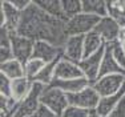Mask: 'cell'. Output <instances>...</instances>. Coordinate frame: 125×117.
<instances>
[{"label":"cell","instance_id":"obj_1","mask_svg":"<svg viewBox=\"0 0 125 117\" xmlns=\"http://www.w3.org/2000/svg\"><path fill=\"white\" fill-rule=\"evenodd\" d=\"M17 35L32 40H45L57 47H64L68 39L67 33V21L56 19L32 3V5L21 13V20L17 27Z\"/></svg>","mask_w":125,"mask_h":117},{"label":"cell","instance_id":"obj_2","mask_svg":"<svg viewBox=\"0 0 125 117\" xmlns=\"http://www.w3.org/2000/svg\"><path fill=\"white\" fill-rule=\"evenodd\" d=\"M40 104L52 113H55L57 117H61L64 110L69 106L67 93H64L61 89L52 85L44 88L43 93L40 96Z\"/></svg>","mask_w":125,"mask_h":117},{"label":"cell","instance_id":"obj_3","mask_svg":"<svg viewBox=\"0 0 125 117\" xmlns=\"http://www.w3.org/2000/svg\"><path fill=\"white\" fill-rule=\"evenodd\" d=\"M99 21L100 17L81 12L67 21V33L68 36H85L89 32L94 31Z\"/></svg>","mask_w":125,"mask_h":117},{"label":"cell","instance_id":"obj_4","mask_svg":"<svg viewBox=\"0 0 125 117\" xmlns=\"http://www.w3.org/2000/svg\"><path fill=\"white\" fill-rule=\"evenodd\" d=\"M45 85L40 83H33V88H32L31 93L27 98L19 103L17 109L15 110L12 117H31L39 110V108L41 106L40 104V96L43 93Z\"/></svg>","mask_w":125,"mask_h":117},{"label":"cell","instance_id":"obj_5","mask_svg":"<svg viewBox=\"0 0 125 117\" xmlns=\"http://www.w3.org/2000/svg\"><path fill=\"white\" fill-rule=\"evenodd\" d=\"M68 96V101H69V105L73 106H79L83 109H88L91 112L96 110L97 105H99V101L101 96L97 93V91L92 86V84L89 86H87L85 89L77 92V93H71L67 95Z\"/></svg>","mask_w":125,"mask_h":117},{"label":"cell","instance_id":"obj_6","mask_svg":"<svg viewBox=\"0 0 125 117\" xmlns=\"http://www.w3.org/2000/svg\"><path fill=\"white\" fill-rule=\"evenodd\" d=\"M94 32L101 36L105 45H109V44H113L116 41H120L123 28L115 19H112L111 16H105L100 19L99 24L94 28Z\"/></svg>","mask_w":125,"mask_h":117},{"label":"cell","instance_id":"obj_7","mask_svg":"<svg viewBox=\"0 0 125 117\" xmlns=\"http://www.w3.org/2000/svg\"><path fill=\"white\" fill-rule=\"evenodd\" d=\"M124 85H125V74H106V76L99 77L92 84V86L96 89L97 93L101 97L117 93Z\"/></svg>","mask_w":125,"mask_h":117},{"label":"cell","instance_id":"obj_8","mask_svg":"<svg viewBox=\"0 0 125 117\" xmlns=\"http://www.w3.org/2000/svg\"><path fill=\"white\" fill-rule=\"evenodd\" d=\"M21 13L19 10L13 7L11 0L0 1V24L1 28H5L11 33H16L17 27L21 20Z\"/></svg>","mask_w":125,"mask_h":117},{"label":"cell","instance_id":"obj_9","mask_svg":"<svg viewBox=\"0 0 125 117\" xmlns=\"http://www.w3.org/2000/svg\"><path fill=\"white\" fill-rule=\"evenodd\" d=\"M105 47H103L99 52L93 53V55L88 56V57H84L79 63V67H80V69L83 71V73H84V77L91 84H93L97 79H99L101 61H103V57H104Z\"/></svg>","mask_w":125,"mask_h":117},{"label":"cell","instance_id":"obj_10","mask_svg":"<svg viewBox=\"0 0 125 117\" xmlns=\"http://www.w3.org/2000/svg\"><path fill=\"white\" fill-rule=\"evenodd\" d=\"M33 48H35V40L24 37V36H20L17 33H12L13 59H16L20 63L25 64L33 56Z\"/></svg>","mask_w":125,"mask_h":117},{"label":"cell","instance_id":"obj_11","mask_svg":"<svg viewBox=\"0 0 125 117\" xmlns=\"http://www.w3.org/2000/svg\"><path fill=\"white\" fill-rule=\"evenodd\" d=\"M62 52H64V49L61 47H57L45 40H37L35 41L33 56L32 57L39 59L41 61H44L45 64H48V63H52L55 60L62 57Z\"/></svg>","mask_w":125,"mask_h":117},{"label":"cell","instance_id":"obj_12","mask_svg":"<svg viewBox=\"0 0 125 117\" xmlns=\"http://www.w3.org/2000/svg\"><path fill=\"white\" fill-rule=\"evenodd\" d=\"M62 49V57L79 64L84 59V36H68Z\"/></svg>","mask_w":125,"mask_h":117},{"label":"cell","instance_id":"obj_13","mask_svg":"<svg viewBox=\"0 0 125 117\" xmlns=\"http://www.w3.org/2000/svg\"><path fill=\"white\" fill-rule=\"evenodd\" d=\"M84 77V73L80 69L79 64L73 61L61 57L56 65L55 71V80H72V79H80Z\"/></svg>","mask_w":125,"mask_h":117},{"label":"cell","instance_id":"obj_14","mask_svg":"<svg viewBox=\"0 0 125 117\" xmlns=\"http://www.w3.org/2000/svg\"><path fill=\"white\" fill-rule=\"evenodd\" d=\"M124 97H125V85L117 92V93L100 97L99 105H97L94 112H96L97 115H100V116H109L111 112L117 106V104L120 103Z\"/></svg>","mask_w":125,"mask_h":117},{"label":"cell","instance_id":"obj_15","mask_svg":"<svg viewBox=\"0 0 125 117\" xmlns=\"http://www.w3.org/2000/svg\"><path fill=\"white\" fill-rule=\"evenodd\" d=\"M33 88V81L28 77H20V79L12 80V86H11V97L16 103H21L24 98H27Z\"/></svg>","mask_w":125,"mask_h":117},{"label":"cell","instance_id":"obj_16","mask_svg":"<svg viewBox=\"0 0 125 117\" xmlns=\"http://www.w3.org/2000/svg\"><path fill=\"white\" fill-rule=\"evenodd\" d=\"M106 74H125V71L116 61L109 45L105 47V52H104V57H103V61H101L99 77L106 76Z\"/></svg>","mask_w":125,"mask_h":117},{"label":"cell","instance_id":"obj_17","mask_svg":"<svg viewBox=\"0 0 125 117\" xmlns=\"http://www.w3.org/2000/svg\"><path fill=\"white\" fill-rule=\"evenodd\" d=\"M52 86L61 89L64 93L71 95V93H77V92L85 89L87 86L91 85L85 77H80V79H72V80H53L51 83Z\"/></svg>","mask_w":125,"mask_h":117},{"label":"cell","instance_id":"obj_18","mask_svg":"<svg viewBox=\"0 0 125 117\" xmlns=\"http://www.w3.org/2000/svg\"><path fill=\"white\" fill-rule=\"evenodd\" d=\"M0 73L7 76L10 80H16V79H20V77H24L25 76L24 64L20 63L16 59L8 60L5 63H1V65H0Z\"/></svg>","mask_w":125,"mask_h":117},{"label":"cell","instance_id":"obj_19","mask_svg":"<svg viewBox=\"0 0 125 117\" xmlns=\"http://www.w3.org/2000/svg\"><path fill=\"white\" fill-rule=\"evenodd\" d=\"M36 5L40 8L41 11H44L47 15L56 19H61L64 21H67L62 13V5L61 0H36Z\"/></svg>","mask_w":125,"mask_h":117},{"label":"cell","instance_id":"obj_20","mask_svg":"<svg viewBox=\"0 0 125 117\" xmlns=\"http://www.w3.org/2000/svg\"><path fill=\"white\" fill-rule=\"evenodd\" d=\"M83 12L97 17L108 16V1L101 0H83Z\"/></svg>","mask_w":125,"mask_h":117},{"label":"cell","instance_id":"obj_21","mask_svg":"<svg viewBox=\"0 0 125 117\" xmlns=\"http://www.w3.org/2000/svg\"><path fill=\"white\" fill-rule=\"evenodd\" d=\"M103 47H105V43L101 39V36L94 31L84 36V57H88V56L99 52Z\"/></svg>","mask_w":125,"mask_h":117},{"label":"cell","instance_id":"obj_22","mask_svg":"<svg viewBox=\"0 0 125 117\" xmlns=\"http://www.w3.org/2000/svg\"><path fill=\"white\" fill-rule=\"evenodd\" d=\"M60 59H57V60H55V61L48 63V64L44 65V68L41 69V72L33 79V83H40V84H43V85H45V86L51 85V83L55 80L56 65H57V63H59V60H60Z\"/></svg>","mask_w":125,"mask_h":117},{"label":"cell","instance_id":"obj_23","mask_svg":"<svg viewBox=\"0 0 125 117\" xmlns=\"http://www.w3.org/2000/svg\"><path fill=\"white\" fill-rule=\"evenodd\" d=\"M108 16L115 19L125 29V1H108Z\"/></svg>","mask_w":125,"mask_h":117},{"label":"cell","instance_id":"obj_24","mask_svg":"<svg viewBox=\"0 0 125 117\" xmlns=\"http://www.w3.org/2000/svg\"><path fill=\"white\" fill-rule=\"evenodd\" d=\"M62 13L65 20H69L83 12V1L81 0H61Z\"/></svg>","mask_w":125,"mask_h":117},{"label":"cell","instance_id":"obj_25","mask_svg":"<svg viewBox=\"0 0 125 117\" xmlns=\"http://www.w3.org/2000/svg\"><path fill=\"white\" fill-rule=\"evenodd\" d=\"M44 65H45V63L41 61V60H39V59H35V57L29 59L28 61L24 64L25 77H28L29 80L33 81V79L41 72V69L44 68Z\"/></svg>","mask_w":125,"mask_h":117},{"label":"cell","instance_id":"obj_26","mask_svg":"<svg viewBox=\"0 0 125 117\" xmlns=\"http://www.w3.org/2000/svg\"><path fill=\"white\" fill-rule=\"evenodd\" d=\"M109 47L112 49V53L115 56L116 61L125 71V47L123 45V43L121 41H116L113 44H109Z\"/></svg>","mask_w":125,"mask_h":117},{"label":"cell","instance_id":"obj_27","mask_svg":"<svg viewBox=\"0 0 125 117\" xmlns=\"http://www.w3.org/2000/svg\"><path fill=\"white\" fill-rule=\"evenodd\" d=\"M91 115H92V112L88 109H83V108H79V106L69 105L64 110L61 117H91Z\"/></svg>","mask_w":125,"mask_h":117},{"label":"cell","instance_id":"obj_28","mask_svg":"<svg viewBox=\"0 0 125 117\" xmlns=\"http://www.w3.org/2000/svg\"><path fill=\"white\" fill-rule=\"evenodd\" d=\"M11 86H12V80L0 73V93L1 96L11 97Z\"/></svg>","mask_w":125,"mask_h":117},{"label":"cell","instance_id":"obj_29","mask_svg":"<svg viewBox=\"0 0 125 117\" xmlns=\"http://www.w3.org/2000/svg\"><path fill=\"white\" fill-rule=\"evenodd\" d=\"M109 117H125V97L117 104V106L111 112Z\"/></svg>","mask_w":125,"mask_h":117},{"label":"cell","instance_id":"obj_30","mask_svg":"<svg viewBox=\"0 0 125 117\" xmlns=\"http://www.w3.org/2000/svg\"><path fill=\"white\" fill-rule=\"evenodd\" d=\"M11 3L13 4V7L16 10H19L20 12H24L25 10H28L32 5V0H11Z\"/></svg>","mask_w":125,"mask_h":117},{"label":"cell","instance_id":"obj_31","mask_svg":"<svg viewBox=\"0 0 125 117\" xmlns=\"http://www.w3.org/2000/svg\"><path fill=\"white\" fill-rule=\"evenodd\" d=\"M31 117H57V116H56L55 113H52L51 110H48L45 106H43V105H41L40 108H39V110H37V112L35 113L33 116H31Z\"/></svg>","mask_w":125,"mask_h":117},{"label":"cell","instance_id":"obj_32","mask_svg":"<svg viewBox=\"0 0 125 117\" xmlns=\"http://www.w3.org/2000/svg\"><path fill=\"white\" fill-rule=\"evenodd\" d=\"M91 117H109V116H100V115H97V113L93 110V112H92V115H91Z\"/></svg>","mask_w":125,"mask_h":117},{"label":"cell","instance_id":"obj_33","mask_svg":"<svg viewBox=\"0 0 125 117\" xmlns=\"http://www.w3.org/2000/svg\"><path fill=\"white\" fill-rule=\"evenodd\" d=\"M1 117H8L7 115H4V113H1Z\"/></svg>","mask_w":125,"mask_h":117}]
</instances>
